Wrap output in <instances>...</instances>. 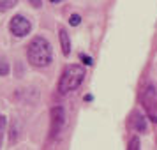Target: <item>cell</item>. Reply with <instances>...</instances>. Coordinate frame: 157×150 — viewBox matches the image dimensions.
Instances as JSON below:
<instances>
[{
    "label": "cell",
    "instance_id": "6da1fadb",
    "mask_svg": "<svg viewBox=\"0 0 157 150\" xmlns=\"http://www.w3.org/2000/svg\"><path fill=\"white\" fill-rule=\"evenodd\" d=\"M27 58L34 67H48L53 60V50L50 41L43 36L34 37L27 46Z\"/></svg>",
    "mask_w": 157,
    "mask_h": 150
},
{
    "label": "cell",
    "instance_id": "7a4b0ae2",
    "mask_svg": "<svg viewBox=\"0 0 157 150\" xmlns=\"http://www.w3.org/2000/svg\"><path fill=\"white\" fill-rule=\"evenodd\" d=\"M83 79H85V69H83V65H78V64L67 65L62 71L60 79H58V92L67 94V92L76 90L83 83Z\"/></svg>",
    "mask_w": 157,
    "mask_h": 150
},
{
    "label": "cell",
    "instance_id": "3957f363",
    "mask_svg": "<svg viewBox=\"0 0 157 150\" xmlns=\"http://www.w3.org/2000/svg\"><path fill=\"white\" fill-rule=\"evenodd\" d=\"M141 104L145 111L148 115V118L154 124H157V87L155 85H147L141 92Z\"/></svg>",
    "mask_w": 157,
    "mask_h": 150
},
{
    "label": "cell",
    "instance_id": "277c9868",
    "mask_svg": "<svg viewBox=\"0 0 157 150\" xmlns=\"http://www.w3.org/2000/svg\"><path fill=\"white\" fill-rule=\"evenodd\" d=\"M30 29H32V23H30L29 18H25L21 14H16L11 18L9 21V30L11 34L16 37H25L27 34H30Z\"/></svg>",
    "mask_w": 157,
    "mask_h": 150
},
{
    "label": "cell",
    "instance_id": "5b68a950",
    "mask_svg": "<svg viewBox=\"0 0 157 150\" xmlns=\"http://www.w3.org/2000/svg\"><path fill=\"white\" fill-rule=\"evenodd\" d=\"M65 124V111L62 106L51 108V125H50V136H58V133L62 131Z\"/></svg>",
    "mask_w": 157,
    "mask_h": 150
},
{
    "label": "cell",
    "instance_id": "8992f818",
    "mask_svg": "<svg viewBox=\"0 0 157 150\" xmlns=\"http://www.w3.org/2000/svg\"><path fill=\"white\" fill-rule=\"evenodd\" d=\"M58 37H60L62 53H64L65 57H69V53H71V41H69V34H67V30H65V29H60V32H58Z\"/></svg>",
    "mask_w": 157,
    "mask_h": 150
},
{
    "label": "cell",
    "instance_id": "52a82bcc",
    "mask_svg": "<svg viewBox=\"0 0 157 150\" xmlns=\"http://www.w3.org/2000/svg\"><path fill=\"white\" fill-rule=\"evenodd\" d=\"M131 124L136 131L140 133H145L147 131V122H145V117L141 113H132V118H131Z\"/></svg>",
    "mask_w": 157,
    "mask_h": 150
},
{
    "label": "cell",
    "instance_id": "ba28073f",
    "mask_svg": "<svg viewBox=\"0 0 157 150\" xmlns=\"http://www.w3.org/2000/svg\"><path fill=\"white\" fill-rule=\"evenodd\" d=\"M16 6L14 0H0V11H9Z\"/></svg>",
    "mask_w": 157,
    "mask_h": 150
},
{
    "label": "cell",
    "instance_id": "9c48e42d",
    "mask_svg": "<svg viewBox=\"0 0 157 150\" xmlns=\"http://www.w3.org/2000/svg\"><path fill=\"white\" fill-rule=\"evenodd\" d=\"M127 150H140V138H138V136H132V138L129 140Z\"/></svg>",
    "mask_w": 157,
    "mask_h": 150
},
{
    "label": "cell",
    "instance_id": "30bf717a",
    "mask_svg": "<svg viewBox=\"0 0 157 150\" xmlns=\"http://www.w3.org/2000/svg\"><path fill=\"white\" fill-rule=\"evenodd\" d=\"M7 74H9V64L4 58H0V76H7Z\"/></svg>",
    "mask_w": 157,
    "mask_h": 150
},
{
    "label": "cell",
    "instance_id": "8fae6325",
    "mask_svg": "<svg viewBox=\"0 0 157 150\" xmlns=\"http://www.w3.org/2000/svg\"><path fill=\"white\" fill-rule=\"evenodd\" d=\"M4 133H6V117H4V115H0V147H2Z\"/></svg>",
    "mask_w": 157,
    "mask_h": 150
},
{
    "label": "cell",
    "instance_id": "7c38bea8",
    "mask_svg": "<svg viewBox=\"0 0 157 150\" xmlns=\"http://www.w3.org/2000/svg\"><path fill=\"white\" fill-rule=\"evenodd\" d=\"M79 21H81V18H79V14H72L71 18H69V23H71L72 27H78Z\"/></svg>",
    "mask_w": 157,
    "mask_h": 150
},
{
    "label": "cell",
    "instance_id": "4fadbf2b",
    "mask_svg": "<svg viewBox=\"0 0 157 150\" xmlns=\"http://www.w3.org/2000/svg\"><path fill=\"white\" fill-rule=\"evenodd\" d=\"M79 58H81V62H83L85 65H90V64H92V58L88 57V55H83V53H81V55H79Z\"/></svg>",
    "mask_w": 157,
    "mask_h": 150
}]
</instances>
